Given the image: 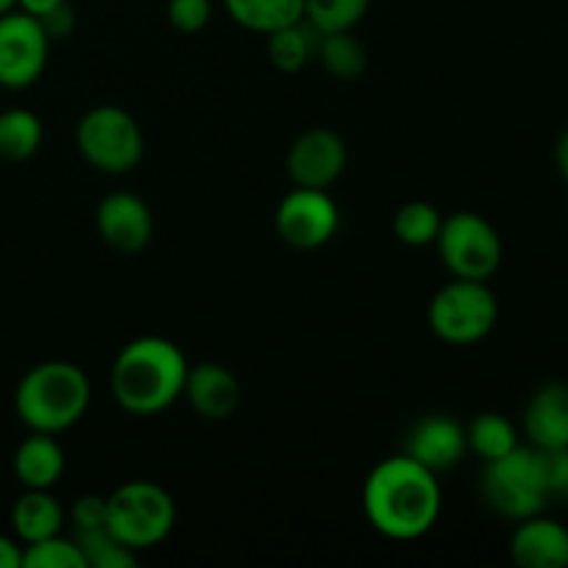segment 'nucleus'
Returning a JSON list of instances; mask_svg holds the SVG:
<instances>
[{"instance_id": "nucleus-1", "label": "nucleus", "mask_w": 568, "mask_h": 568, "mask_svg": "<svg viewBox=\"0 0 568 568\" xmlns=\"http://www.w3.org/2000/svg\"><path fill=\"white\" fill-rule=\"evenodd\" d=\"M361 505L372 530L392 541H416L442 519L444 494L436 471L408 455L381 460L366 475Z\"/></svg>"}, {"instance_id": "nucleus-2", "label": "nucleus", "mask_w": 568, "mask_h": 568, "mask_svg": "<svg viewBox=\"0 0 568 568\" xmlns=\"http://www.w3.org/2000/svg\"><path fill=\"white\" fill-rule=\"evenodd\" d=\"M189 361L164 336H139L111 364V394L131 416H159L183 397Z\"/></svg>"}, {"instance_id": "nucleus-3", "label": "nucleus", "mask_w": 568, "mask_h": 568, "mask_svg": "<svg viewBox=\"0 0 568 568\" xmlns=\"http://www.w3.org/2000/svg\"><path fill=\"white\" fill-rule=\"evenodd\" d=\"M89 403L92 383L72 361H42L14 388V414L31 433L59 436L70 430L87 416Z\"/></svg>"}, {"instance_id": "nucleus-4", "label": "nucleus", "mask_w": 568, "mask_h": 568, "mask_svg": "<svg viewBox=\"0 0 568 568\" xmlns=\"http://www.w3.org/2000/svg\"><path fill=\"white\" fill-rule=\"evenodd\" d=\"M175 519V499L153 480H128L105 497V527L133 552L164 544Z\"/></svg>"}, {"instance_id": "nucleus-5", "label": "nucleus", "mask_w": 568, "mask_h": 568, "mask_svg": "<svg viewBox=\"0 0 568 568\" xmlns=\"http://www.w3.org/2000/svg\"><path fill=\"white\" fill-rule=\"evenodd\" d=\"M75 148L81 159L98 172L128 175L144 159V133L131 111L103 103L78 120Z\"/></svg>"}, {"instance_id": "nucleus-6", "label": "nucleus", "mask_w": 568, "mask_h": 568, "mask_svg": "<svg viewBox=\"0 0 568 568\" xmlns=\"http://www.w3.org/2000/svg\"><path fill=\"white\" fill-rule=\"evenodd\" d=\"M480 486L488 508L514 521L541 514L552 497L541 449L536 447H516L503 458L488 460Z\"/></svg>"}, {"instance_id": "nucleus-7", "label": "nucleus", "mask_w": 568, "mask_h": 568, "mask_svg": "<svg viewBox=\"0 0 568 568\" xmlns=\"http://www.w3.org/2000/svg\"><path fill=\"white\" fill-rule=\"evenodd\" d=\"M499 303L486 281H449L433 294L427 305V325L433 336L453 347H469L494 331Z\"/></svg>"}, {"instance_id": "nucleus-8", "label": "nucleus", "mask_w": 568, "mask_h": 568, "mask_svg": "<svg viewBox=\"0 0 568 568\" xmlns=\"http://www.w3.org/2000/svg\"><path fill=\"white\" fill-rule=\"evenodd\" d=\"M436 250L449 275L460 281H488L503 264V239L497 227L475 211L444 216Z\"/></svg>"}, {"instance_id": "nucleus-9", "label": "nucleus", "mask_w": 568, "mask_h": 568, "mask_svg": "<svg viewBox=\"0 0 568 568\" xmlns=\"http://www.w3.org/2000/svg\"><path fill=\"white\" fill-rule=\"evenodd\" d=\"M50 55V37L39 17L14 9L0 14V87H33L42 78Z\"/></svg>"}, {"instance_id": "nucleus-10", "label": "nucleus", "mask_w": 568, "mask_h": 568, "mask_svg": "<svg viewBox=\"0 0 568 568\" xmlns=\"http://www.w3.org/2000/svg\"><path fill=\"white\" fill-rule=\"evenodd\" d=\"M275 231L288 247L320 250L336 236L338 205L327 189L294 186L275 209Z\"/></svg>"}, {"instance_id": "nucleus-11", "label": "nucleus", "mask_w": 568, "mask_h": 568, "mask_svg": "<svg viewBox=\"0 0 568 568\" xmlns=\"http://www.w3.org/2000/svg\"><path fill=\"white\" fill-rule=\"evenodd\" d=\"M347 170V144L333 128H308L286 153V172L294 186L331 189Z\"/></svg>"}, {"instance_id": "nucleus-12", "label": "nucleus", "mask_w": 568, "mask_h": 568, "mask_svg": "<svg viewBox=\"0 0 568 568\" xmlns=\"http://www.w3.org/2000/svg\"><path fill=\"white\" fill-rule=\"evenodd\" d=\"M94 227L103 244L116 253H142L153 242V211L139 194L114 192L105 194L94 209Z\"/></svg>"}, {"instance_id": "nucleus-13", "label": "nucleus", "mask_w": 568, "mask_h": 568, "mask_svg": "<svg viewBox=\"0 0 568 568\" xmlns=\"http://www.w3.org/2000/svg\"><path fill=\"white\" fill-rule=\"evenodd\" d=\"M403 453L425 469L442 475V471L455 469L469 453L466 427L447 414L422 416L405 436Z\"/></svg>"}, {"instance_id": "nucleus-14", "label": "nucleus", "mask_w": 568, "mask_h": 568, "mask_svg": "<svg viewBox=\"0 0 568 568\" xmlns=\"http://www.w3.org/2000/svg\"><path fill=\"white\" fill-rule=\"evenodd\" d=\"M181 399H186L194 414L203 419H231L242 405V383L227 366L216 361H200L189 366Z\"/></svg>"}, {"instance_id": "nucleus-15", "label": "nucleus", "mask_w": 568, "mask_h": 568, "mask_svg": "<svg viewBox=\"0 0 568 568\" xmlns=\"http://www.w3.org/2000/svg\"><path fill=\"white\" fill-rule=\"evenodd\" d=\"M510 558L521 568H568V530L541 514L521 519L510 536Z\"/></svg>"}, {"instance_id": "nucleus-16", "label": "nucleus", "mask_w": 568, "mask_h": 568, "mask_svg": "<svg viewBox=\"0 0 568 568\" xmlns=\"http://www.w3.org/2000/svg\"><path fill=\"white\" fill-rule=\"evenodd\" d=\"M525 433L536 449L568 447V386L547 383L532 394L525 408Z\"/></svg>"}, {"instance_id": "nucleus-17", "label": "nucleus", "mask_w": 568, "mask_h": 568, "mask_svg": "<svg viewBox=\"0 0 568 568\" xmlns=\"http://www.w3.org/2000/svg\"><path fill=\"white\" fill-rule=\"evenodd\" d=\"M14 477L22 488H42L50 491L64 477L67 455L64 447L50 433H31L14 449Z\"/></svg>"}, {"instance_id": "nucleus-18", "label": "nucleus", "mask_w": 568, "mask_h": 568, "mask_svg": "<svg viewBox=\"0 0 568 568\" xmlns=\"http://www.w3.org/2000/svg\"><path fill=\"white\" fill-rule=\"evenodd\" d=\"M64 516V508L53 494L42 488H26L11 505V530L20 544L42 541V538L59 536Z\"/></svg>"}, {"instance_id": "nucleus-19", "label": "nucleus", "mask_w": 568, "mask_h": 568, "mask_svg": "<svg viewBox=\"0 0 568 568\" xmlns=\"http://www.w3.org/2000/svg\"><path fill=\"white\" fill-rule=\"evenodd\" d=\"M316 44H320V31L308 20H297L292 26H283L277 31L266 33V55L275 70L294 75L305 70L311 61H316Z\"/></svg>"}, {"instance_id": "nucleus-20", "label": "nucleus", "mask_w": 568, "mask_h": 568, "mask_svg": "<svg viewBox=\"0 0 568 568\" xmlns=\"http://www.w3.org/2000/svg\"><path fill=\"white\" fill-rule=\"evenodd\" d=\"M227 17L244 31L266 37L283 26L303 20L305 0H222Z\"/></svg>"}, {"instance_id": "nucleus-21", "label": "nucleus", "mask_w": 568, "mask_h": 568, "mask_svg": "<svg viewBox=\"0 0 568 568\" xmlns=\"http://www.w3.org/2000/svg\"><path fill=\"white\" fill-rule=\"evenodd\" d=\"M44 128L33 111L6 109L0 111V159L20 164L33 159L42 148Z\"/></svg>"}, {"instance_id": "nucleus-22", "label": "nucleus", "mask_w": 568, "mask_h": 568, "mask_svg": "<svg viewBox=\"0 0 568 568\" xmlns=\"http://www.w3.org/2000/svg\"><path fill=\"white\" fill-rule=\"evenodd\" d=\"M316 61L338 81H355L358 75H364L369 55H366V48L358 42L353 31H336L320 33Z\"/></svg>"}, {"instance_id": "nucleus-23", "label": "nucleus", "mask_w": 568, "mask_h": 568, "mask_svg": "<svg viewBox=\"0 0 568 568\" xmlns=\"http://www.w3.org/2000/svg\"><path fill=\"white\" fill-rule=\"evenodd\" d=\"M466 444H469V453H475L477 458L497 460L503 455H508L510 449L519 447V436H516L514 422L505 419L503 414H488L475 416L466 427Z\"/></svg>"}, {"instance_id": "nucleus-24", "label": "nucleus", "mask_w": 568, "mask_h": 568, "mask_svg": "<svg viewBox=\"0 0 568 568\" xmlns=\"http://www.w3.org/2000/svg\"><path fill=\"white\" fill-rule=\"evenodd\" d=\"M444 214L427 200H410L394 214V236L408 247H430L442 231Z\"/></svg>"}, {"instance_id": "nucleus-25", "label": "nucleus", "mask_w": 568, "mask_h": 568, "mask_svg": "<svg viewBox=\"0 0 568 568\" xmlns=\"http://www.w3.org/2000/svg\"><path fill=\"white\" fill-rule=\"evenodd\" d=\"M72 541L81 549L87 568H133L139 560V552L125 547L109 527L72 532Z\"/></svg>"}, {"instance_id": "nucleus-26", "label": "nucleus", "mask_w": 568, "mask_h": 568, "mask_svg": "<svg viewBox=\"0 0 568 568\" xmlns=\"http://www.w3.org/2000/svg\"><path fill=\"white\" fill-rule=\"evenodd\" d=\"M372 0H305V20L320 33L353 31L369 11Z\"/></svg>"}, {"instance_id": "nucleus-27", "label": "nucleus", "mask_w": 568, "mask_h": 568, "mask_svg": "<svg viewBox=\"0 0 568 568\" xmlns=\"http://www.w3.org/2000/svg\"><path fill=\"white\" fill-rule=\"evenodd\" d=\"M22 568H87V564L78 544L59 532L42 541L22 544Z\"/></svg>"}, {"instance_id": "nucleus-28", "label": "nucleus", "mask_w": 568, "mask_h": 568, "mask_svg": "<svg viewBox=\"0 0 568 568\" xmlns=\"http://www.w3.org/2000/svg\"><path fill=\"white\" fill-rule=\"evenodd\" d=\"M214 17V0H166V20L181 33H200Z\"/></svg>"}, {"instance_id": "nucleus-29", "label": "nucleus", "mask_w": 568, "mask_h": 568, "mask_svg": "<svg viewBox=\"0 0 568 568\" xmlns=\"http://www.w3.org/2000/svg\"><path fill=\"white\" fill-rule=\"evenodd\" d=\"M70 521L72 532L105 527V497H100V494H83V497H78L75 503H72Z\"/></svg>"}, {"instance_id": "nucleus-30", "label": "nucleus", "mask_w": 568, "mask_h": 568, "mask_svg": "<svg viewBox=\"0 0 568 568\" xmlns=\"http://www.w3.org/2000/svg\"><path fill=\"white\" fill-rule=\"evenodd\" d=\"M544 469H547L549 491L552 497H564L568 503V447L564 449H541Z\"/></svg>"}, {"instance_id": "nucleus-31", "label": "nucleus", "mask_w": 568, "mask_h": 568, "mask_svg": "<svg viewBox=\"0 0 568 568\" xmlns=\"http://www.w3.org/2000/svg\"><path fill=\"white\" fill-rule=\"evenodd\" d=\"M39 22H42L50 42H53V39H67L72 31H75V11H72L70 0H67V3L55 6V9L48 11V14L39 17Z\"/></svg>"}, {"instance_id": "nucleus-32", "label": "nucleus", "mask_w": 568, "mask_h": 568, "mask_svg": "<svg viewBox=\"0 0 568 568\" xmlns=\"http://www.w3.org/2000/svg\"><path fill=\"white\" fill-rule=\"evenodd\" d=\"M0 568H22V544L17 538L0 536Z\"/></svg>"}, {"instance_id": "nucleus-33", "label": "nucleus", "mask_w": 568, "mask_h": 568, "mask_svg": "<svg viewBox=\"0 0 568 568\" xmlns=\"http://www.w3.org/2000/svg\"><path fill=\"white\" fill-rule=\"evenodd\" d=\"M61 3H67V0H17V9L28 11V14H33V17H42Z\"/></svg>"}, {"instance_id": "nucleus-34", "label": "nucleus", "mask_w": 568, "mask_h": 568, "mask_svg": "<svg viewBox=\"0 0 568 568\" xmlns=\"http://www.w3.org/2000/svg\"><path fill=\"white\" fill-rule=\"evenodd\" d=\"M558 170H560V175L566 178V183H568V128L564 131V136L558 139Z\"/></svg>"}, {"instance_id": "nucleus-35", "label": "nucleus", "mask_w": 568, "mask_h": 568, "mask_svg": "<svg viewBox=\"0 0 568 568\" xmlns=\"http://www.w3.org/2000/svg\"><path fill=\"white\" fill-rule=\"evenodd\" d=\"M17 9V0H0V14H6V11H14Z\"/></svg>"}]
</instances>
